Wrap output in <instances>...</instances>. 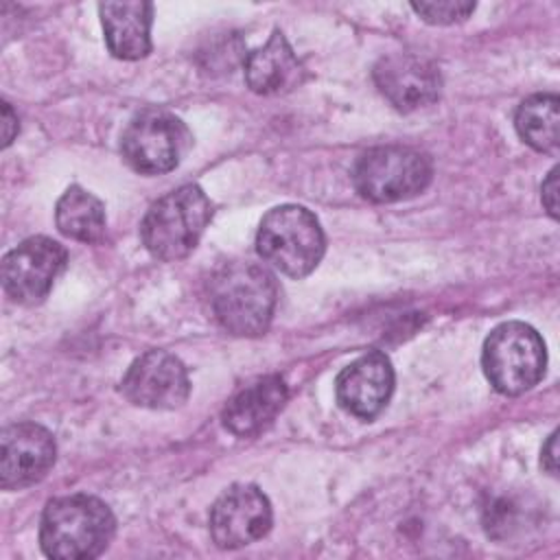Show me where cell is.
Masks as SVG:
<instances>
[{"label": "cell", "mask_w": 560, "mask_h": 560, "mask_svg": "<svg viewBox=\"0 0 560 560\" xmlns=\"http://www.w3.org/2000/svg\"><path fill=\"white\" fill-rule=\"evenodd\" d=\"M210 311L219 326L238 337H258L269 328L278 302L273 273L252 260L225 262L210 278Z\"/></svg>", "instance_id": "obj_1"}, {"label": "cell", "mask_w": 560, "mask_h": 560, "mask_svg": "<svg viewBox=\"0 0 560 560\" xmlns=\"http://www.w3.org/2000/svg\"><path fill=\"white\" fill-rule=\"evenodd\" d=\"M116 529L107 503L90 494L52 499L39 525V545L55 560H88L105 551Z\"/></svg>", "instance_id": "obj_2"}, {"label": "cell", "mask_w": 560, "mask_h": 560, "mask_svg": "<svg viewBox=\"0 0 560 560\" xmlns=\"http://www.w3.org/2000/svg\"><path fill=\"white\" fill-rule=\"evenodd\" d=\"M212 217V203L197 184H184L160 197L140 223L147 252L164 262L188 256Z\"/></svg>", "instance_id": "obj_3"}, {"label": "cell", "mask_w": 560, "mask_h": 560, "mask_svg": "<svg viewBox=\"0 0 560 560\" xmlns=\"http://www.w3.org/2000/svg\"><path fill=\"white\" fill-rule=\"evenodd\" d=\"M326 247L319 221L311 210L295 203L271 208L256 234L258 256L289 278L308 276Z\"/></svg>", "instance_id": "obj_4"}, {"label": "cell", "mask_w": 560, "mask_h": 560, "mask_svg": "<svg viewBox=\"0 0 560 560\" xmlns=\"http://www.w3.org/2000/svg\"><path fill=\"white\" fill-rule=\"evenodd\" d=\"M481 365L497 392L518 396L532 389L545 374V341L525 322L499 324L483 341Z\"/></svg>", "instance_id": "obj_5"}, {"label": "cell", "mask_w": 560, "mask_h": 560, "mask_svg": "<svg viewBox=\"0 0 560 560\" xmlns=\"http://www.w3.org/2000/svg\"><path fill=\"white\" fill-rule=\"evenodd\" d=\"M431 162L411 147L385 144L359 155L352 166V182L361 197L374 203L411 199L431 182Z\"/></svg>", "instance_id": "obj_6"}, {"label": "cell", "mask_w": 560, "mask_h": 560, "mask_svg": "<svg viewBox=\"0 0 560 560\" xmlns=\"http://www.w3.org/2000/svg\"><path fill=\"white\" fill-rule=\"evenodd\" d=\"M190 144L188 127L164 109L138 114L120 136L122 160L140 175H162L177 168Z\"/></svg>", "instance_id": "obj_7"}, {"label": "cell", "mask_w": 560, "mask_h": 560, "mask_svg": "<svg viewBox=\"0 0 560 560\" xmlns=\"http://www.w3.org/2000/svg\"><path fill=\"white\" fill-rule=\"evenodd\" d=\"M68 252L48 236H31L2 258L4 293L18 304H37L63 271Z\"/></svg>", "instance_id": "obj_8"}, {"label": "cell", "mask_w": 560, "mask_h": 560, "mask_svg": "<svg viewBox=\"0 0 560 560\" xmlns=\"http://www.w3.org/2000/svg\"><path fill=\"white\" fill-rule=\"evenodd\" d=\"M120 392L136 407L175 409L186 402L190 381L184 363L175 354L149 350L127 368Z\"/></svg>", "instance_id": "obj_9"}, {"label": "cell", "mask_w": 560, "mask_h": 560, "mask_svg": "<svg viewBox=\"0 0 560 560\" xmlns=\"http://www.w3.org/2000/svg\"><path fill=\"white\" fill-rule=\"evenodd\" d=\"M269 499L252 483L230 486L210 510V536L221 549H241L271 529Z\"/></svg>", "instance_id": "obj_10"}, {"label": "cell", "mask_w": 560, "mask_h": 560, "mask_svg": "<svg viewBox=\"0 0 560 560\" xmlns=\"http://www.w3.org/2000/svg\"><path fill=\"white\" fill-rule=\"evenodd\" d=\"M372 79L378 92L398 109L416 112L440 98L442 77L433 61L411 52H394L376 61Z\"/></svg>", "instance_id": "obj_11"}, {"label": "cell", "mask_w": 560, "mask_h": 560, "mask_svg": "<svg viewBox=\"0 0 560 560\" xmlns=\"http://www.w3.org/2000/svg\"><path fill=\"white\" fill-rule=\"evenodd\" d=\"M57 457L48 429L35 422H15L0 435V486L20 490L37 483L52 468Z\"/></svg>", "instance_id": "obj_12"}, {"label": "cell", "mask_w": 560, "mask_h": 560, "mask_svg": "<svg viewBox=\"0 0 560 560\" xmlns=\"http://www.w3.org/2000/svg\"><path fill=\"white\" fill-rule=\"evenodd\" d=\"M394 392V368L389 359L372 350L346 365L335 383L337 402L361 420L376 418Z\"/></svg>", "instance_id": "obj_13"}, {"label": "cell", "mask_w": 560, "mask_h": 560, "mask_svg": "<svg viewBox=\"0 0 560 560\" xmlns=\"http://www.w3.org/2000/svg\"><path fill=\"white\" fill-rule=\"evenodd\" d=\"M287 398L289 389L280 376H262L230 398L223 409V424L238 438L258 435L282 411Z\"/></svg>", "instance_id": "obj_14"}, {"label": "cell", "mask_w": 560, "mask_h": 560, "mask_svg": "<svg viewBox=\"0 0 560 560\" xmlns=\"http://www.w3.org/2000/svg\"><path fill=\"white\" fill-rule=\"evenodd\" d=\"M98 13L114 57L133 61L151 52V2H101Z\"/></svg>", "instance_id": "obj_15"}, {"label": "cell", "mask_w": 560, "mask_h": 560, "mask_svg": "<svg viewBox=\"0 0 560 560\" xmlns=\"http://www.w3.org/2000/svg\"><path fill=\"white\" fill-rule=\"evenodd\" d=\"M245 81L256 94H280L302 79V63L282 31H273L265 46L245 57Z\"/></svg>", "instance_id": "obj_16"}, {"label": "cell", "mask_w": 560, "mask_h": 560, "mask_svg": "<svg viewBox=\"0 0 560 560\" xmlns=\"http://www.w3.org/2000/svg\"><path fill=\"white\" fill-rule=\"evenodd\" d=\"M55 223L68 238L96 243L105 234V206L81 186H70L57 201Z\"/></svg>", "instance_id": "obj_17"}, {"label": "cell", "mask_w": 560, "mask_h": 560, "mask_svg": "<svg viewBox=\"0 0 560 560\" xmlns=\"http://www.w3.org/2000/svg\"><path fill=\"white\" fill-rule=\"evenodd\" d=\"M523 142L542 153H556L560 144V98L556 94H534L525 98L514 116Z\"/></svg>", "instance_id": "obj_18"}, {"label": "cell", "mask_w": 560, "mask_h": 560, "mask_svg": "<svg viewBox=\"0 0 560 560\" xmlns=\"http://www.w3.org/2000/svg\"><path fill=\"white\" fill-rule=\"evenodd\" d=\"M411 9L429 24H455L464 22L472 11L475 2L468 0H438V2H411Z\"/></svg>", "instance_id": "obj_19"}, {"label": "cell", "mask_w": 560, "mask_h": 560, "mask_svg": "<svg viewBox=\"0 0 560 560\" xmlns=\"http://www.w3.org/2000/svg\"><path fill=\"white\" fill-rule=\"evenodd\" d=\"M540 199L547 212L556 219L558 217V168H551L540 186Z\"/></svg>", "instance_id": "obj_20"}, {"label": "cell", "mask_w": 560, "mask_h": 560, "mask_svg": "<svg viewBox=\"0 0 560 560\" xmlns=\"http://www.w3.org/2000/svg\"><path fill=\"white\" fill-rule=\"evenodd\" d=\"M18 116L13 114L9 103H2V147H9L18 133Z\"/></svg>", "instance_id": "obj_21"}, {"label": "cell", "mask_w": 560, "mask_h": 560, "mask_svg": "<svg viewBox=\"0 0 560 560\" xmlns=\"http://www.w3.org/2000/svg\"><path fill=\"white\" fill-rule=\"evenodd\" d=\"M556 438H558V433H551L549 435V440H547V444H545V448H542V466H545V470L549 472V475H556V470H558V448H556Z\"/></svg>", "instance_id": "obj_22"}]
</instances>
